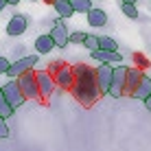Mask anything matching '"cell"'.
<instances>
[{
	"label": "cell",
	"mask_w": 151,
	"mask_h": 151,
	"mask_svg": "<svg viewBox=\"0 0 151 151\" xmlns=\"http://www.w3.org/2000/svg\"><path fill=\"white\" fill-rule=\"evenodd\" d=\"M86 15H88V24H90V27H94V29L105 27V24H107V13H105V9H94V7H92Z\"/></svg>",
	"instance_id": "obj_13"
},
{
	"label": "cell",
	"mask_w": 151,
	"mask_h": 151,
	"mask_svg": "<svg viewBox=\"0 0 151 151\" xmlns=\"http://www.w3.org/2000/svg\"><path fill=\"white\" fill-rule=\"evenodd\" d=\"M112 70H114V66H110V64H101V66H96V68H94V75H96V83H99V90H101V96L110 92Z\"/></svg>",
	"instance_id": "obj_8"
},
{
	"label": "cell",
	"mask_w": 151,
	"mask_h": 151,
	"mask_svg": "<svg viewBox=\"0 0 151 151\" xmlns=\"http://www.w3.org/2000/svg\"><path fill=\"white\" fill-rule=\"evenodd\" d=\"M53 7H55V11H57V15H59L61 20H64V18H70V15H75V11H72V7H70L68 0H55Z\"/></svg>",
	"instance_id": "obj_16"
},
{
	"label": "cell",
	"mask_w": 151,
	"mask_h": 151,
	"mask_svg": "<svg viewBox=\"0 0 151 151\" xmlns=\"http://www.w3.org/2000/svg\"><path fill=\"white\" fill-rule=\"evenodd\" d=\"M9 66H11V61H9L7 57H0V75H7V72H9Z\"/></svg>",
	"instance_id": "obj_25"
},
{
	"label": "cell",
	"mask_w": 151,
	"mask_h": 151,
	"mask_svg": "<svg viewBox=\"0 0 151 151\" xmlns=\"http://www.w3.org/2000/svg\"><path fill=\"white\" fill-rule=\"evenodd\" d=\"M149 96H151V77L142 75V79H140L138 88H136V92H134V99H138V101H142V103H145Z\"/></svg>",
	"instance_id": "obj_14"
},
{
	"label": "cell",
	"mask_w": 151,
	"mask_h": 151,
	"mask_svg": "<svg viewBox=\"0 0 151 151\" xmlns=\"http://www.w3.org/2000/svg\"><path fill=\"white\" fill-rule=\"evenodd\" d=\"M99 48L101 50H110V53H118V44H116V40H112V37H99Z\"/></svg>",
	"instance_id": "obj_18"
},
{
	"label": "cell",
	"mask_w": 151,
	"mask_h": 151,
	"mask_svg": "<svg viewBox=\"0 0 151 151\" xmlns=\"http://www.w3.org/2000/svg\"><path fill=\"white\" fill-rule=\"evenodd\" d=\"M18 86L22 90L24 99H33V101H40V90H37V79H35V70H29L24 75H20L18 79Z\"/></svg>",
	"instance_id": "obj_2"
},
{
	"label": "cell",
	"mask_w": 151,
	"mask_h": 151,
	"mask_svg": "<svg viewBox=\"0 0 151 151\" xmlns=\"http://www.w3.org/2000/svg\"><path fill=\"white\" fill-rule=\"evenodd\" d=\"M53 48H55V42H53V37H50L48 33L40 35V37L35 40V53H37V55H46V53H50Z\"/></svg>",
	"instance_id": "obj_15"
},
{
	"label": "cell",
	"mask_w": 151,
	"mask_h": 151,
	"mask_svg": "<svg viewBox=\"0 0 151 151\" xmlns=\"http://www.w3.org/2000/svg\"><path fill=\"white\" fill-rule=\"evenodd\" d=\"M44 2H46V4H53V2H55V0H44Z\"/></svg>",
	"instance_id": "obj_31"
},
{
	"label": "cell",
	"mask_w": 151,
	"mask_h": 151,
	"mask_svg": "<svg viewBox=\"0 0 151 151\" xmlns=\"http://www.w3.org/2000/svg\"><path fill=\"white\" fill-rule=\"evenodd\" d=\"M75 13H88L92 9V0H68Z\"/></svg>",
	"instance_id": "obj_17"
},
{
	"label": "cell",
	"mask_w": 151,
	"mask_h": 151,
	"mask_svg": "<svg viewBox=\"0 0 151 151\" xmlns=\"http://www.w3.org/2000/svg\"><path fill=\"white\" fill-rule=\"evenodd\" d=\"M92 59H96L99 64H123V55L121 53H110V50H94Z\"/></svg>",
	"instance_id": "obj_12"
},
{
	"label": "cell",
	"mask_w": 151,
	"mask_h": 151,
	"mask_svg": "<svg viewBox=\"0 0 151 151\" xmlns=\"http://www.w3.org/2000/svg\"><path fill=\"white\" fill-rule=\"evenodd\" d=\"M64 66H66V61H61V59H57V61H50V64H48V68H46V72H48L50 77H55L57 72H59L61 68H64Z\"/></svg>",
	"instance_id": "obj_22"
},
{
	"label": "cell",
	"mask_w": 151,
	"mask_h": 151,
	"mask_svg": "<svg viewBox=\"0 0 151 151\" xmlns=\"http://www.w3.org/2000/svg\"><path fill=\"white\" fill-rule=\"evenodd\" d=\"M0 90H2L4 99L9 101V105H11L13 110H18V107H20V105H24V101H27V99H24V94H22V90H20V86H18V81H15V79H11L9 83H4V86L0 88Z\"/></svg>",
	"instance_id": "obj_4"
},
{
	"label": "cell",
	"mask_w": 151,
	"mask_h": 151,
	"mask_svg": "<svg viewBox=\"0 0 151 151\" xmlns=\"http://www.w3.org/2000/svg\"><path fill=\"white\" fill-rule=\"evenodd\" d=\"M121 7H123V13L127 15V18H132V20L138 18V9L134 7V4H121Z\"/></svg>",
	"instance_id": "obj_23"
},
{
	"label": "cell",
	"mask_w": 151,
	"mask_h": 151,
	"mask_svg": "<svg viewBox=\"0 0 151 151\" xmlns=\"http://www.w3.org/2000/svg\"><path fill=\"white\" fill-rule=\"evenodd\" d=\"M9 116H13V107L9 105V101L4 99L2 90H0V118H9Z\"/></svg>",
	"instance_id": "obj_20"
},
{
	"label": "cell",
	"mask_w": 151,
	"mask_h": 151,
	"mask_svg": "<svg viewBox=\"0 0 151 151\" xmlns=\"http://www.w3.org/2000/svg\"><path fill=\"white\" fill-rule=\"evenodd\" d=\"M125 77H127V66H123V64L114 66L110 92H107L110 96H114V99H123L125 96Z\"/></svg>",
	"instance_id": "obj_3"
},
{
	"label": "cell",
	"mask_w": 151,
	"mask_h": 151,
	"mask_svg": "<svg viewBox=\"0 0 151 151\" xmlns=\"http://www.w3.org/2000/svg\"><path fill=\"white\" fill-rule=\"evenodd\" d=\"M83 40H86V33H81V31L70 33V42H72V44H83Z\"/></svg>",
	"instance_id": "obj_24"
},
{
	"label": "cell",
	"mask_w": 151,
	"mask_h": 151,
	"mask_svg": "<svg viewBox=\"0 0 151 151\" xmlns=\"http://www.w3.org/2000/svg\"><path fill=\"white\" fill-rule=\"evenodd\" d=\"M140 79H142V70L127 68V77H125V96H134V92H136Z\"/></svg>",
	"instance_id": "obj_11"
},
{
	"label": "cell",
	"mask_w": 151,
	"mask_h": 151,
	"mask_svg": "<svg viewBox=\"0 0 151 151\" xmlns=\"http://www.w3.org/2000/svg\"><path fill=\"white\" fill-rule=\"evenodd\" d=\"M48 35L55 42V48H64V46L70 42V33H68V29H66V24H64V20H61V18L53 22V29H50Z\"/></svg>",
	"instance_id": "obj_7"
},
{
	"label": "cell",
	"mask_w": 151,
	"mask_h": 151,
	"mask_svg": "<svg viewBox=\"0 0 151 151\" xmlns=\"http://www.w3.org/2000/svg\"><path fill=\"white\" fill-rule=\"evenodd\" d=\"M29 27V18L27 15H13L11 20L7 22V35H11V37H15V35H22L24 31H27Z\"/></svg>",
	"instance_id": "obj_10"
},
{
	"label": "cell",
	"mask_w": 151,
	"mask_h": 151,
	"mask_svg": "<svg viewBox=\"0 0 151 151\" xmlns=\"http://www.w3.org/2000/svg\"><path fill=\"white\" fill-rule=\"evenodd\" d=\"M31 2H37V0H31Z\"/></svg>",
	"instance_id": "obj_32"
},
{
	"label": "cell",
	"mask_w": 151,
	"mask_h": 151,
	"mask_svg": "<svg viewBox=\"0 0 151 151\" xmlns=\"http://www.w3.org/2000/svg\"><path fill=\"white\" fill-rule=\"evenodd\" d=\"M40 61V57L37 53L35 55H29V57H20L18 61H13L11 66H9V72L7 75L11 77V79H18L20 75H24V72H29V70H33V66Z\"/></svg>",
	"instance_id": "obj_5"
},
{
	"label": "cell",
	"mask_w": 151,
	"mask_h": 151,
	"mask_svg": "<svg viewBox=\"0 0 151 151\" xmlns=\"http://www.w3.org/2000/svg\"><path fill=\"white\" fill-rule=\"evenodd\" d=\"M4 2H7V4H13V7H15V4H18L20 0H4Z\"/></svg>",
	"instance_id": "obj_30"
},
{
	"label": "cell",
	"mask_w": 151,
	"mask_h": 151,
	"mask_svg": "<svg viewBox=\"0 0 151 151\" xmlns=\"http://www.w3.org/2000/svg\"><path fill=\"white\" fill-rule=\"evenodd\" d=\"M132 59H134V68H138V70H147L151 66L149 59H147V55H142V53H134Z\"/></svg>",
	"instance_id": "obj_19"
},
{
	"label": "cell",
	"mask_w": 151,
	"mask_h": 151,
	"mask_svg": "<svg viewBox=\"0 0 151 151\" xmlns=\"http://www.w3.org/2000/svg\"><path fill=\"white\" fill-rule=\"evenodd\" d=\"M35 79H37L40 101H42V103H46L50 96H53V88H55V81H53V77H50L46 70H35Z\"/></svg>",
	"instance_id": "obj_6"
},
{
	"label": "cell",
	"mask_w": 151,
	"mask_h": 151,
	"mask_svg": "<svg viewBox=\"0 0 151 151\" xmlns=\"http://www.w3.org/2000/svg\"><path fill=\"white\" fill-rule=\"evenodd\" d=\"M9 136V127L4 123V118H0V138H7Z\"/></svg>",
	"instance_id": "obj_26"
},
{
	"label": "cell",
	"mask_w": 151,
	"mask_h": 151,
	"mask_svg": "<svg viewBox=\"0 0 151 151\" xmlns=\"http://www.w3.org/2000/svg\"><path fill=\"white\" fill-rule=\"evenodd\" d=\"M4 7H7V2H4V0H0V13L4 11Z\"/></svg>",
	"instance_id": "obj_29"
},
{
	"label": "cell",
	"mask_w": 151,
	"mask_h": 151,
	"mask_svg": "<svg viewBox=\"0 0 151 151\" xmlns=\"http://www.w3.org/2000/svg\"><path fill=\"white\" fill-rule=\"evenodd\" d=\"M121 4H136V0H121Z\"/></svg>",
	"instance_id": "obj_27"
},
{
	"label": "cell",
	"mask_w": 151,
	"mask_h": 151,
	"mask_svg": "<svg viewBox=\"0 0 151 151\" xmlns=\"http://www.w3.org/2000/svg\"><path fill=\"white\" fill-rule=\"evenodd\" d=\"M75 72V83H72V96L77 99V103L83 107H92L101 99V90L96 83L94 68H90L88 64H75L72 66Z\"/></svg>",
	"instance_id": "obj_1"
},
{
	"label": "cell",
	"mask_w": 151,
	"mask_h": 151,
	"mask_svg": "<svg viewBox=\"0 0 151 151\" xmlns=\"http://www.w3.org/2000/svg\"><path fill=\"white\" fill-rule=\"evenodd\" d=\"M145 105H147V110H149V112H151V96H149V99H147V101H145Z\"/></svg>",
	"instance_id": "obj_28"
},
{
	"label": "cell",
	"mask_w": 151,
	"mask_h": 151,
	"mask_svg": "<svg viewBox=\"0 0 151 151\" xmlns=\"http://www.w3.org/2000/svg\"><path fill=\"white\" fill-rule=\"evenodd\" d=\"M83 46H86L90 53H94V50H99V37H96V35H86Z\"/></svg>",
	"instance_id": "obj_21"
},
{
	"label": "cell",
	"mask_w": 151,
	"mask_h": 151,
	"mask_svg": "<svg viewBox=\"0 0 151 151\" xmlns=\"http://www.w3.org/2000/svg\"><path fill=\"white\" fill-rule=\"evenodd\" d=\"M53 81H55V86L59 88V90L70 92V90H72V83H75V72H72V66L66 64L64 68H61V70L53 77Z\"/></svg>",
	"instance_id": "obj_9"
}]
</instances>
